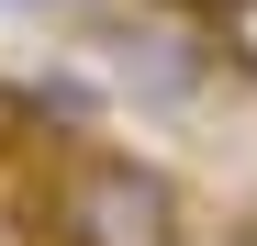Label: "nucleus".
Instances as JSON below:
<instances>
[{
	"label": "nucleus",
	"instance_id": "1",
	"mask_svg": "<svg viewBox=\"0 0 257 246\" xmlns=\"http://www.w3.org/2000/svg\"><path fill=\"white\" fill-rule=\"evenodd\" d=\"M45 246H190V201L157 157L78 146L56 168V235Z\"/></svg>",
	"mask_w": 257,
	"mask_h": 246
},
{
	"label": "nucleus",
	"instance_id": "2",
	"mask_svg": "<svg viewBox=\"0 0 257 246\" xmlns=\"http://www.w3.org/2000/svg\"><path fill=\"white\" fill-rule=\"evenodd\" d=\"M34 123H45V135H90L101 90H90V78H34Z\"/></svg>",
	"mask_w": 257,
	"mask_h": 246
},
{
	"label": "nucleus",
	"instance_id": "3",
	"mask_svg": "<svg viewBox=\"0 0 257 246\" xmlns=\"http://www.w3.org/2000/svg\"><path fill=\"white\" fill-rule=\"evenodd\" d=\"M212 246H257V224H224V235H212Z\"/></svg>",
	"mask_w": 257,
	"mask_h": 246
}]
</instances>
